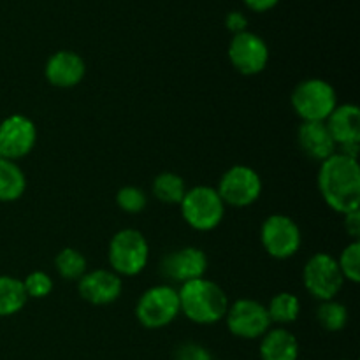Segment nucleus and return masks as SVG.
<instances>
[{
    "label": "nucleus",
    "mask_w": 360,
    "mask_h": 360,
    "mask_svg": "<svg viewBox=\"0 0 360 360\" xmlns=\"http://www.w3.org/2000/svg\"><path fill=\"white\" fill-rule=\"evenodd\" d=\"M248 9L255 11V13H267V11L274 9L280 4V0H243Z\"/></svg>",
    "instance_id": "nucleus-31"
},
{
    "label": "nucleus",
    "mask_w": 360,
    "mask_h": 360,
    "mask_svg": "<svg viewBox=\"0 0 360 360\" xmlns=\"http://www.w3.org/2000/svg\"><path fill=\"white\" fill-rule=\"evenodd\" d=\"M179 313L199 326H211L225 319L229 299L224 288L206 278L186 281L179 287Z\"/></svg>",
    "instance_id": "nucleus-2"
},
{
    "label": "nucleus",
    "mask_w": 360,
    "mask_h": 360,
    "mask_svg": "<svg viewBox=\"0 0 360 360\" xmlns=\"http://www.w3.org/2000/svg\"><path fill=\"white\" fill-rule=\"evenodd\" d=\"M302 283L311 297L319 301H330L336 299L345 285V278L341 274L338 260L326 252L315 253L309 257L302 269Z\"/></svg>",
    "instance_id": "nucleus-7"
},
{
    "label": "nucleus",
    "mask_w": 360,
    "mask_h": 360,
    "mask_svg": "<svg viewBox=\"0 0 360 360\" xmlns=\"http://www.w3.org/2000/svg\"><path fill=\"white\" fill-rule=\"evenodd\" d=\"M260 241L273 259H290L302 245L301 229L287 214H271L260 229Z\"/></svg>",
    "instance_id": "nucleus-10"
},
{
    "label": "nucleus",
    "mask_w": 360,
    "mask_h": 360,
    "mask_svg": "<svg viewBox=\"0 0 360 360\" xmlns=\"http://www.w3.org/2000/svg\"><path fill=\"white\" fill-rule=\"evenodd\" d=\"M21 281H23V287L28 299H44L53 290L51 276L48 273H44V271H34V273H30Z\"/></svg>",
    "instance_id": "nucleus-27"
},
{
    "label": "nucleus",
    "mask_w": 360,
    "mask_h": 360,
    "mask_svg": "<svg viewBox=\"0 0 360 360\" xmlns=\"http://www.w3.org/2000/svg\"><path fill=\"white\" fill-rule=\"evenodd\" d=\"M217 192L225 206L248 207L262 195V178L248 165H232L221 174Z\"/></svg>",
    "instance_id": "nucleus-8"
},
{
    "label": "nucleus",
    "mask_w": 360,
    "mask_h": 360,
    "mask_svg": "<svg viewBox=\"0 0 360 360\" xmlns=\"http://www.w3.org/2000/svg\"><path fill=\"white\" fill-rule=\"evenodd\" d=\"M260 359L262 360H297L299 341L285 327L269 329L260 341Z\"/></svg>",
    "instance_id": "nucleus-18"
},
{
    "label": "nucleus",
    "mask_w": 360,
    "mask_h": 360,
    "mask_svg": "<svg viewBox=\"0 0 360 360\" xmlns=\"http://www.w3.org/2000/svg\"><path fill=\"white\" fill-rule=\"evenodd\" d=\"M116 204L123 213L137 214L143 213L148 204V195L143 188L134 185H127L116 192Z\"/></svg>",
    "instance_id": "nucleus-25"
},
{
    "label": "nucleus",
    "mask_w": 360,
    "mask_h": 360,
    "mask_svg": "<svg viewBox=\"0 0 360 360\" xmlns=\"http://www.w3.org/2000/svg\"><path fill=\"white\" fill-rule=\"evenodd\" d=\"M345 217V231L354 241H359L360 238V210L352 211V213L343 214Z\"/></svg>",
    "instance_id": "nucleus-30"
},
{
    "label": "nucleus",
    "mask_w": 360,
    "mask_h": 360,
    "mask_svg": "<svg viewBox=\"0 0 360 360\" xmlns=\"http://www.w3.org/2000/svg\"><path fill=\"white\" fill-rule=\"evenodd\" d=\"M266 308L269 313L271 323H278L280 327L290 326L301 315V301H299L297 295L290 294V292L276 294Z\"/></svg>",
    "instance_id": "nucleus-21"
},
{
    "label": "nucleus",
    "mask_w": 360,
    "mask_h": 360,
    "mask_svg": "<svg viewBox=\"0 0 360 360\" xmlns=\"http://www.w3.org/2000/svg\"><path fill=\"white\" fill-rule=\"evenodd\" d=\"M225 323L232 336L241 340H259L269 330L271 319L262 302L255 299H238L229 304Z\"/></svg>",
    "instance_id": "nucleus-9"
},
{
    "label": "nucleus",
    "mask_w": 360,
    "mask_h": 360,
    "mask_svg": "<svg viewBox=\"0 0 360 360\" xmlns=\"http://www.w3.org/2000/svg\"><path fill=\"white\" fill-rule=\"evenodd\" d=\"M319 190L333 211L348 214L360 210V167L359 160L348 155L334 153L320 162Z\"/></svg>",
    "instance_id": "nucleus-1"
},
{
    "label": "nucleus",
    "mask_w": 360,
    "mask_h": 360,
    "mask_svg": "<svg viewBox=\"0 0 360 360\" xmlns=\"http://www.w3.org/2000/svg\"><path fill=\"white\" fill-rule=\"evenodd\" d=\"M290 104L302 122H326L338 105V95L329 81L309 77L294 88Z\"/></svg>",
    "instance_id": "nucleus-4"
},
{
    "label": "nucleus",
    "mask_w": 360,
    "mask_h": 360,
    "mask_svg": "<svg viewBox=\"0 0 360 360\" xmlns=\"http://www.w3.org/2000/svg\"><path fill=\"white\" fill-rule=\"evenodd\" d=\"M341 360H347V359H341Z\"/></svg>",
    "instance_id": "nucleus-33"
},
{
    "label": "nucleus",
    "mask_w": 360,
    "mask_h": 360,
    "mask_svg": "<svg viewBox=\"0 0 360 360\" xmlns=\"http://www.w3.org/2000/svg\"><path fill=\"white\" fill-rule=\"evenodd\" d=\"M174 360H213L206 347L193 341L181 343L174 352Z\"/></svg>",
    "instance_id": "nucleus-28"
},
{
    "label": "nucleus",
    "mask_w": 360,
    "mask_h": 360,
    "mask_svg": "<svg viewBox=\"0 0 360 360\" xmlns=\"http://www.w3.org/2000/svg\"><path fill=\"white\" fill-rule=\"evenodd\" d=\"M77 290L86 302L94 306H108L118 301L123 292L122 276L111 269H94L77 280Z\"/></svg>",
    "instance_id": "nucleus-15"
},
{
    "label": "nucleus",
    "mask_w": 360,
    "mask_h": 360,
    "mask_svg": "<svg viewBox=\"0 0 360 360\" xmlns=\"http://www.w3.org/2000/svg\"><path fill=\"white\" fill-rule=\"evenodd\" d=\"M297 143L302 153L316 162H323L338 153V144L326 122H302L297 129Z\"/></svg>",
    "instance_id": "nucleus-17"
},
{
    "label": "nucleus",
    "mask_w": 360,
    "mask_h": 360,
    "mask_svg": "<svg viewBox=\"0 0 360 360\" xmlns=\"http://www.w3.org/2000/svg\"><path fill=\"white\" fill-rule=\"evenodd\" d=\"M179 315L178 290L171 285H155L143 292L136 306V316L146 329L167 327Z\"/></svg>",
    "instance_id": "nucleus-6"
},
{
    "label": "nucleus",
    "mask_w": 360,
    "mask_h": 360,
    "mask_svg": "<svg viewBox=\"0 0 360 360\" xmlns=\"http://www.w3.org/2000/svg\"><path fill=\"white\" fill-rule=\"evenodd\" d=\"M179 207L183 220L199 232L213 231L225 217V204L213 186L197 185L186 190Z\"/></svg>",
    "instance_id": "nucleus-5"
},
{
    "label": "nucleus",
    "mask_w": 360,
    "mask_h": 360,
    "mask_svg": "<svg viewBox=\"0 0 360 360\" xmlns=\"http://www.w3.org/2000/svg\"><path fill=\"white\" fill-rule=\"evenodd\" d=\"M336 260L345 281L359 283L360 281V241H352L350 245L345 246L340 259Z\"/></svg>",
    "instance_id": "nucleus-26"
},
{
    "label": "nucleus",
    "mask_w": 360,
    "mask_h": 360,
    "mask_svg": "<svg viewBox=\"0 0 360 360\" xmlns=\"http://www.w3.org/2000/svg\"><path fill=\"white\" fill-rule=\"evenodd\" d=\"M225 27H227L229 32H232V35L241 34V32L248 30V20L239 11H231L225 18Z\"/></svg>",
    "instance_id": "nucleus-29"
},
{
    "label": "nucleus",
    "mask_w": 360,
    "mask_h": 360,
    "mask_svg": "<svg viewBox=\"0 0 360 360\" xmlns=\"http://www.w3.org/2000/svg\"><path fill=\"white\" fill-rule=\"evenodd\" d=\"M37 129L23 115H11L0 123V153L7 160H20L34 150Z\"/></svg>",
    "instance_id": "nucleus-12"
},
{
    "label": "nucleus",
    "mask_w": 360,
    "mask_h": 360,
    "mask_svg": "<svg viewBox=\"0 0 360 360\" xmlns=\"http://www.w3.org/2000/svg\"><path fill=\"white\" fill-rule=\"evenodd\" d=\"M186 190L185 181L176 172H160L151 185L155 199L164 204H179Z\"/></svg>",
    "instance_id": "nucleus-22"
},
{
    "label": "nucleus",
    "mask_w": 360,
    "mask_h": 360,
    "mask_svg": "<svg viewBox=\"0 0 360 360\" xmlns=\"http://www.w3.org/2000/svg\"><path fill=\"white\" fill-rule=\"evenodd\" d=\"M150 259V245L136 229H122L109 241L108 260L118 276H137Z\"/></svg>",
    "instance_id": "nucleus-3"
},
{
    "label": "nucleus",
    "mask_w": 360,
    "mask_h": 360,
    "mask_svg": "<svg viewBox=\"0 0 360 360\" xmlns=\"http://www.w3.org/2000/svg\"><path fill=\"white\" fill-rule=\"evenodd\" d=\"M213 360H217V359H213Z\"/></svg>",
    "instance_id": "nucleus-34"
},
{
    "label": "nucleus",
    "mask_w": 360,
    "mask_h": 360,
    "mask_svg": "<svg viewBox=\"0 0 360 360\" xmlns=\"http://www.w3.org/2000/svg\"><path fill=\"white\" fill-rule=\"evenodd\" d=\"M160 271L165 278L183 285L186 281L204 278L207 271V257L200 248L185 246L167 253L162 260Z\"/></svg>",
    "instance_id": "nucleus-14"
},
{
    "label": "nucleus",
    "mask_w": 360,
    "mask_h": 360,
    "mask_svg": "<svg viewBox=\"0 0 360 360\" xmlns=\"http://www.w3.org/2000/svg\"><path fill=\"white\" fill-rule=\"evenodd\" d=\"M326 125L341 153L357 158L360 143V109L355 104H341L334 108Z\"/></svg>",
    "instance_id": "nucleus-13"
},
{
    "label": "nucleus",
    "mask_w": 360,
    "mask_h": 360,
    "mask_svg": "<svg viewBox=\"0 0 360 360\" xmlns=\"http://www.w3.org/2000/svg\"><path fill=\"white\" fill-rule=\"evenodd\" d=\"M227 55L232 67L243 76L260 74L269 62V48L266 41L250 30L232 35Z\"/></svg>",
    "instance_id": "nucleus-11"
},
{
    "label": "nucleus",
    "mask_w": 360,
    "mask_h": 360,
    "mask_svg": "<svg viewBox=\"0 0 360 360\" xmlns=\"http://www.w3.org/2000/svg\"><path fill=\"white\" fill-rule=\"evenodd\" d=\"M28 301L23 281L14 276L0 274V316L20 313Z\"/></svg>",
    "instance_id": "nucleus-20"
},
{
    "label": "nucleus",
    "mask_w": 360,
    "mask_h": 360,
    "mask_svg": "<svg viewBox=\"0 0 360 360\" xmlns=\"http://www.w3.org/2000/svg\"><path fill=\"white\" fill-rule=\"evenodd\" d=\"M0 158H4V157H2V153H0Z\"/></svg>",
    "instance_id": "nucleus-32"
},
{
    "label": "nucleus",
    "mask_w": 360,
    "mask_h": 360,
    "mask_svg": "<svg viewBox=\"0 0 360 360\" xmlns=\"http://www.w3.org/2000/svg\"><path fill=\"white\" fill-rule=\"evenodd\" d=\"M316 320L329 333H340L348 323V309L336 299L322 301V304L316 309Z\"/></svg>",
    "instance_id": "nucleus-24"
},
{
    "label": "nucleus",
    "mask_w": 360,
    "mask_h": 360,
    "mask_svg": "<svg viewBox=\"0 0 360 360\" xmlns=\"http://www.w3.org/2000/svg\"><path fill=\"white\" fill-rule=\"evenodd\" d=\"M27 190V176L14 160L0 158V202H14Z\"/></svg>",
    "instance_id": "nucleus-19"
},
{
    "label": "nucleus",
    "mask_w": 360,
    "mask_h": 360,
    "mask_svg": "<svg viewBox=\"0 0 360 360\" xmlns=\"http://www.w3.org/2000/svg\"><path fill=\"white\" fill-rule=\"evenodd\" d=\"M55 269L63 280L77 281L86 273V259L79 250L67 246L55 257Z\"/></svg>",
    "instance_id": "nucleus-23"
},
{
    "label": "nucleus",
    "mask_w": 360,
    "mask_h": 360,
    "mask_svg": "<svg viewBox=\"0 0 360 360\" xmlns=\"http://www.w3.org/2000/svg\"><path fill=\"white\" fill-rule=\"evenodd\" d=\"M86 74L84 60L70 49L53 53L44 65V77L56 88H72L83 81Z\"/></svg>",
    "instance_id": "nucleus-16"
}]
</instances>
